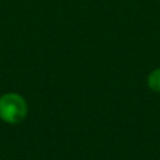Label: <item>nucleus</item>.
Segmentation results:
<instances>
[{"instance_id":"obj_2","label":"nucleus","mask_w":160,"mask_h":160,"mask_svg":"<svg viewBox=\"0 0 160 160\" xmlns=\"http://www.w3.org/2000/svg\"><path fill=\"white\" fill-rule=\"evenodd\" d=\"M148 85L154 91H160V68L155 69L148 76Z\"/></svg>"},{"instance_id":"obj_1","label":"nucleus","mask_w":160,"mask_h":160,"mask_svg":"<svg viewBox=\"0 0 160 160\" xmlns=\"http://www.w3.org/2000/svg\"><path fill=\"white\" fill-rule=\"evenodd\" d=\"M28 114V105L22 96L8 92L0 98V119L9 124L21 122Z\"/></svg>"}]
</instances>
